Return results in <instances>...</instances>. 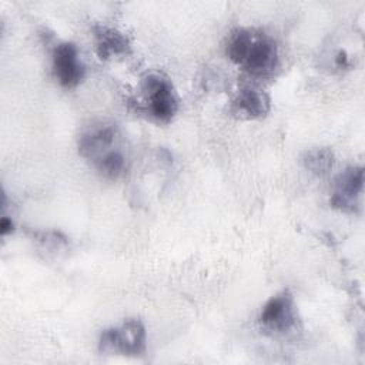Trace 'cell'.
<instances>
[{"label":"cell","instance_id":"obj_1","mask_svg":"<svg viewBox=\"0 0 365 365\" xmlns=\"http://www.w3.org/2000/svg\"><path fill=\"white\" fill-rule=\"evenodd\" d=\"M80 155L103 177L120 178L128 167L125 143L120 128L110 121H94L78 138Z\"/></svg>","mask_w":365,"mask_h":365},{"label":"cell","instance_id":"obj_2","mask_svg":"<svg viewBox=\"0 0 365 365\" xmlns=\"http://www.w3.org/2000/svg\"><path fill=\"white\" fill-rule=\"evenodd\" d=\"M227 56L254 77L271 76L279 63L274 38L252 29L238 27L227 40Z\"/></svg>","mask_w":365,"mask_h":365},{"label":"cell","instance_id":"obj_3","mask_svg":"<svg viewBox=\"0 0 365 365\" xmlns=\"http://www.w3.org/2000/svg\"><path fill=\"white\" fill-rule=\"evenodd\" d=\"M140 108L157 123H170L178 110V98L171 80L161 73L147 74L140 84Z\"/></svg>","mask_w":365,"mask_h":365},{"label":"cell","instance_id":"obj_4","mask_svg":"<svg viewBox=\"0 0 365 365\" xmlns=\"http://www.w3.org/2000/svg\"><path fill=\"white\" fill-rule=\"evenodd\" d=\"M98 351L108 355L141 356L147 351L145 327L138 318H128L100 334Z\"/></svg>","mask_w":365,"mask_h":365},{"label":"cell","instance_id":"obj_5","mask_svg":"<svg viewBox=\"0 0 365 365\" xmlns=\"http://www.w3.org/2000/svg\"><path fill=\"white\" fill-rule=\"evenodd\" d=\"M261 328L271 335H287L297 328L298 315L294 297L288 291L272 295L261 308Z\"/></svg>","mask_w":365,"mask_h":365},{"label":"cell","instance_id":"obj_6","mask_svg":"<svg viewBox=\"0 0 365 365\" xmlns=\"http://www.w3.org/2000/svg\"><path fill=\"white\" fill-rule=\"evenodd\" d=\"M364 187V168L358 165L346 167L339 173L332 185L331 205L342 212H356Z\"/></svg>","mask_w":365,"mask_h":365},{"label":"cell","instance_id":"obj_7","mask_svg":"<svg viewBox=\"0 0 365 365\" xmlns=\"http://www.w3.org/2000/svg\"><path fill=\"white\" fill-rule=\"evenodd\" d=\"M53 74L64 88L77 87L84 77V66L80 60L78 48L71 41L58 43L51 54Z\"/></svg>","mask_w":365,"mask_h":365},{"label":"cell","instance_id":"obj_8","mask_svg":"<svg viewBox=\"0 0 365 365\" xmlns=\"http://www.w3.org/2000/svg\"><path fill=\"white\" fill-rule=\"evenodd\" d=\"M269 111V97L259 88L245 87L238 91L231 103V113L240 118L255 120Z\"/></svg>","mask_w":365,"mask_h":365},{"label":"cell","instance_id":"obj_9","mask_svg":"<svg viewBox=\"0 0 365 365\" xmlns=\"http://www.w3.org/2000/svg\"><path fill=\"white\" fill-rule=\"evenodd\" d=\"M94 41L97 54L103 60L125 56L131 47L128 38L121 31L108 26L94 27Z\"/></svg>","mask_w":365,"mask_h":365},{"label":"cell","instance_id":"obj_10","mask_svg":"<svg viewBox=\"0 0 365 365\" xmlns=\"http://www.w3.org/2000/svg\"><path fill=\"white\" fill-rule=\"evenodd\" d=\"M301 160H302L304 167L308 171H311L317 175H324L334 165V153H332V150H329L327 147H317V148L307 150L302 154Z\"/></svg>","mask_w":365,"mask_h":365},{"label":"cell","instance_id":"obj_11","mask_svg":"<svg viewBox=\"0 0 365 365\" xmlns=\"http://www.w3.org/2000/svg\"><path fill=\"white\" fill-rule=\"evenodd\" d=\"M13 228H14L13 221H11L9 217L4 215V217L1 218V221H0V232H1V235H7L9 232L13 231Z\"/></svg>","mask_w":365,"mask_h":365}]
</instances>
